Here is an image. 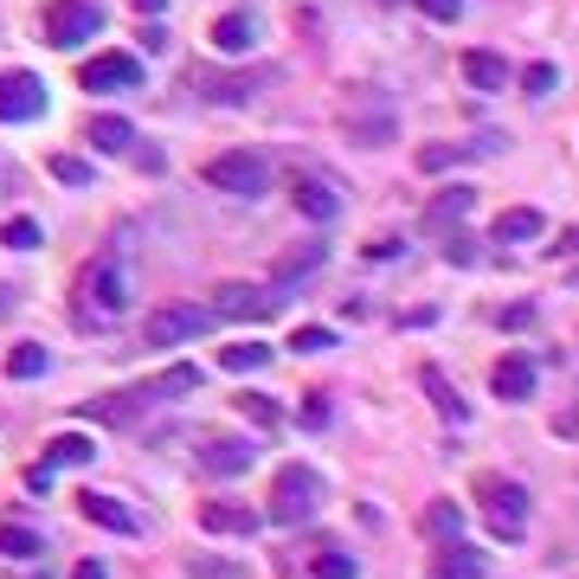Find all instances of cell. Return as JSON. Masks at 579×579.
<instances>
[{
    "label": "cell",
    "instance_id": "cell-1",
    "mask_svg": "<svg viewBox=\"0 0 579 579\" xmlns=\"http://www.w3.org/2000/svg\"><path fill=\"white\" fill-rule=\"evenodd\" d=\"M322 503H329L322 470H309V464H284L278 470V483H271V521L278 528H309L322 515Z\"/></svg>",
    "mask_w": 579,
    "mask_h": 579
},
{
    "label": "cell",
    "instance_id": "cell-2",
    "mask_svg": "<svg viewBox=\"0 0 579 579\" xmlns=\"http://www.w3.org/2000/svg\"><path fill=\"white\" fill-rule=\"evenodd\" d=\"M130 309V278H123V264L103 251V258H90L84 271H77V309L84 322H116Z\"/></svg>",
    "mask_w": 579,
    "mask_h": 579
},
{
    "label": "cell",
    "instance_id": "cell-3",
    "mask_svg": "<svg viewBox=\"0 0 579 579\" xmlns=\"http://www.w3.org/2000/svg\"><path fill=\"white\" fill-rule=\"evenodd\" d=\"M207 181L219 194H238V200H264L271 194V161L258 148H232V155H213L207 161Z\"/></svg>",
    "mask_w": 579,
    "mask_h": 579
},
{
    "label": "cell",
    "instance_id": "cell-4",
    "mask_svg": "<svg viewBox=\"0 0 579 579\" xmlns=\"http://www.w3.org/2000/svg\"><path fill=\"white\" fill-rule=\"evenodd\" d=\"M342 130H348V143H361V148L393 143V103L373 97V84H348V97H342Z\"/></svg>",
    "mask_w": 579,
    "mask_h": 579
},
{
    "label": "cell",
    "instance_id": "cell-5",
    "mask_svg": "<svg viewBox=\"0 0 579 579\" xmlns=\"http://www.w3.org/2000/svg\"><path fill=\"white\" fill-rule=\"evenodd\" d=\"M477 496H483V515H490V534H496V541H521V534H528V490H521V483L483 477Z\"/></svg>",
    "mask_w": 579,
    "mask_h": 579
},
{
    "label": "cell",
    "instance_id": "cell-6",
    "mask_svg": "<svg viewBox=\"0 0 579 579\" xmlns=\"http://www.w3.org/2000/svg\"><path fill=\"white\" fill-rule=\"evenodd\" d=\"M103 33V7L97 0H52L46 7V46L72 52L77 39H97Z\"/></svg>",
    "mask_w": 579,
    "mask_h": 579
},
{
    "label": "cell",
    "instance_id": "cell-7",
    "mask_svg": "<svg viewBox=\"0 0 579 579\" xmlns=\"http://www.w3.org/2000/svg\"><path fill=\"white\" fill-rule=\"evenodd\" d=\"M207 329H213V309L168 303V309L148 316V348H181V342H194V335H207Z\"/></svg>",
    "mask_w": 579,
    "mask_h": 579
},
{
    "label": "cell",
    "instance_id": "cell-8",
    "mask_svg": "<svg viewBox=\"0 0 579 579\" xmlns=\"http://www.w3.org/2000/svg\"><path fill=\"white\" fill-rule=\"evenodd\" d=\"M136 84H143V59H130V52H97L77 72V90H90V97H116V90H136Z\"/></svg>",
    "mask_w": 579,
    "mask_h": 579
},
{
    "label": "cell",
    "instance_id": "cell-9",
    "mask_svg": "<svg viewBox=\"0 0 579 579\" xmlns=\"http://www.w3.org/2000/svg\"><path fill=\"white\" fill-rule=\"evenodd\" d=\"M46 116V84L33 72H0V123H39Z\"/></svg>",
    "mask_w": 579,
    "mask_h": 579
},
{
    "label": "cell",
    "instance_id": "cell-10",
    "mask_svg": "<svg viewBox=\"0 0 579 579\" xmlns=\"http://www.w3.org/2000/svg\"><path fill=\"white\" fill-rule=\"evenodd\" d=\"M284 309L278 290H258V284H225L219 290V316H238V322H271Z\"/></svg>",
    "mask_w": 579,
    "mask_h": 579
},
{
    "label": "cell",
    "instance_id": "cell-11",
    "mask_svg": "<svg viewBox=\"0 0 579 579\" xmlns=\"http://www.w3.org/2000/svg\"><path fill=\"white\" fill-rule=\"evenodd\" d=\"M322 258H329V245H322V238L284 245V251H278V264H271V278H278V290H290V284H303V278H316V271H322Z\"/></svg>",
    "mask_w": 579,
    "mask_h": 579
},
{
    "label": "cell",
    "instance_id": "cell-12",
    "mask_svg": "<svg viewBox=\"0 0 579 579\" xmlns=\"http://www.w3.org/2000/svg\"><path fill=\"white\" fill-rule=\"evenodd\" d=\"M490 148H503V136H477V143H426V148H419V168H426V174H444V168L483 161Z\"/></svg>",
    "mask_w": 579,
    "mask_h": 579
},
{
    "label": "cell",
    "instance_id": "cell-13",
    "mask_svg": "<svg viewBox=\"0 0 579 579\" xmlns=\"http://www.w3.org/2000/svg\"><path fill=\"white\" fill-rule=\"evenodd\" d=\"M77 515H90V521L110 528V534H143V521L116 503V496H103V490H77Z\"/></svg>",
    "mask_w": 579,
    "mask_h": 579
},
{
    "label": "cell",
    "instance_id": "cell-14",
    "mask_svg": "<svg viewBox=\"0 0 579 579\" xmlns=\"http://www.w3.org/2000/svg\"><path fill=\"white\" fill-rule=\"evenodd\" d=\"M290 200H296V213L316 219V225H329V219L342 213V194H335L329 181H316V174H303V181L290 187Z\"/></svg>",
    "mask_w": 579,
    "mask_h": 579
},
{
    "label": "cell",
    "instance_id": "cell-15",
    "mask_svg": "<svg viewBox=\"0 0 579 579\" xmlns=\"http://www.w3.org/2000/svg\"><path fill=\"white\" fill-rule=\"evenodd\" d=\"M490 393H496V399H528V393H534V361H528L521 348L503 355V361L490 367Z\"/></svg>",
    "mask_w": 579,
    "mask_h": 579
},
{
    "label": "cell",
    "instance_id": "cell-16",
    "mask_svg": "<svg viewBox=\"0 0 579 579\" xmlns=\"http://www.w3.org/2000/svg\"><path fill=\"white\" fill-rule=\"evenodd\" d=\"M251 46H258V13L238 7V13H225L213 26V52H225V59H245Z\"/></svg>",
    "mask_w": 579,
    "mask_h": 579
},
{
    "label": "cell",
    "instance_id": "cell-17",
    "mask_svg": "<svg viewBox=\"0 0 579 579\" xmlns=\"http://www.w3.org/2000/svg\"><path fill=\"white\" fill-rule=\"evenodd\" d=\"M200 470H207V477H245V470H251V444H238V438H207Z\"/></svg>",
    "mask_w": 579,
    "mask_h": 579
},
{
    "label": "cell",
    "instance_id": "cell-18",
    "mask_svg": "<svg viewBox=\"0 0 579 579\" xmlns=\"http://www.w3.org/2000/svg\"><path fill=\"white\" fill-rule=\"evenodd\" d=\"M39 464H46L52 477H59V470H84V464H97V444H90L84 432H59L52 444H46V457H39Z\"/></svg>",
    "mask_w": 579,
    "mask_h": 579
},
{
    "label": "cell",
    "instance_id": "cell-19",
    "mask_svg": "<svg viewBox=\"0 0 579 579\" xmlns=\"http://www.w3.org/2000/svg\"><path fill=\"white\" fill-rule=\"evenodd\" d=\"M470 207H477V187H444L426 207V232H451L457 219H470Z\"/></svg>",
    "mask_w": 579,
    "mask_h": 579
},
{
    "label": "cell",
    "instance_id": "cell-20",
    "mask_svg": "<svg viewBox=\"0 0 579 579\" xmlns=\"http://www.w3.org/2000/svg\"><path fill=\"white\" fill-rule=\"evenodd\" d=\"M84 136H90V148H103V155H130V148H136L130 116H90V123H84Z\"/></svg>",
    "mask_w": 579,
    "mask_h": 579
},
{
    "label": "cell",
    "instance_id": "cell-21",
    "mask_svg": "<svg viewBox=\"0 0 579 579\" xmlns=\"http://www.w3.org/2000/svg\"><path fill=\"white\" fill-rule=\"evenodd\" d=\"M200 528H207V534H258V515L238 508V503H207L200 508Z\"/></svg>",
    "mask_w": 579,
    "mask_h": 579
},
{
    "label": "cell",
    "instance_id": "cell-22",
    "mask_svg": "<svg viewBox=\"0 0 579 579\" xmlns=\"http://www.w3.org/2000/svg\"><path fill=\"white\" fill-rule=\"evenodd\" d=\"M143 399H148V386H136V393H103V399H90L84 412L103 419V426H130V419L143 412Z\"/></svg>",
    "mask_w": 579,
    "mask_h": 579
},
{
    "label": "cell",
    "instance_id": "cell-23",
    "mask_svg": "<svg viewBox=\"0 0 579 579\" xmlns=\"http://www.w3.org/2000/svg\"><path fill=\"white\" fill-rule=\"evenodd\" d=\"M541 225H547V219L534 213V207H508V213L490 225V238H496V245H521V238H541Z\"/></svg>",
    "mask_w": 579,
    "mask_h": 579
},
{
    "label": "cell",
    "instance_id": "cell-24",
    "mask_svg": "<svg viewBox=\"0 0 579 579\" xmlns=\"http://www.w3.org/2000/svg\"><path fill=\"white\" fill-rule=\"evenodd\" d=\"M464 77H470V90H503L508 84L503 52H464Z\"/></svg>",
    "mask_w": 579,
    "mask_h": 579
},
{
    "label": "cell",
    "instance_id": "cell-25",
    "mask_svg": "<svg viewBox=\"0 0 579 579\" xmlns=\"http://www.w3.org/2000/svg\"><path fill=\"white\" fill-rule=\"evenodd\" d=\"M271 72L258 77H219V72H200V90H207V103H245L251 97V84H264Z\"/></svg>",
    "mask_w": 579,
    "mask_h": 579
},
{
    "label": "cell",
    "instance_id": "cell-26",
    "mask_svg": "<svg viewBox=\"0 0 579 579\" xmlns=\"http://www.w3.org/2000/svg\"><path fill=\"white\" fill-rule=\"evenodd\" d=\"M432 579H483V554H470V547H444L432 560Z\"/></svg>",
    "mask_w": 579,
    "mask_h": 579
},
{
    "label": "cell",
    "instance_id": "cell-27",
    "mask_svg": "<svg viewBox=\"0 0 579 579\" xmlns=\"http://www.w3.org/2000/svg\"><path fill=\"white\" fill-rule=\"evenodd\" d=\"M46 367H52V355H46L39 342H20V348L7 355V380H46Z\"/></svg>",
    "mask_w": 579,
    "mask_h": 579
},
{
    "label": "cell",
    "instance_id": "cell-28",
    "mask_svg": "<svg viewBox=\"0 0 579 579\" xmlns=\"http://www.w3.org/2000/svg\"><path fill=\"white\" fill-rule=\"evenodd\" d=\"M219 367L225 373H258V367H271V348L264 342H232V348H219Z\"/></svg>",
    "mask_w": 579,
    "mask_h": 579
},
{
    "label": "cell",
    "instance_id": "cell-29",
    "mask_svg": "<svg viewBox=\"0 0 579 579\" xmlns=\"http://www.w3.org/2000/svg\"><path fill=\"white\" fill-rule=\"evenodd\" d=\"M232 406H238V412H245L251 426H264V432H278V426H284V406H278L271 393H238Z\"/></svg>",
    "mask_w": 579,
    "mask_h": 579
},
{
    "label": "cell",
    "instance_id": "cell-30",
    "mask_svg": "<svg viewBox=\"0 0 579 579\" xmlns=\"http://www.w3.org/2000/svg\"><path fill=\"white\" fill-rule=\"evenodd\" d=\"M419 380H426V393H432V406H438V412H444V419H451V426H464V419H470V406H464V399L451 393V380H438V367H426Z\"/></svg>",
    "mask_w": 579,
    "mask_h": 579
},
{
    "label": "cell",
    "instance_id": "cell-31",
    "mask_svg": "<svg viewBox=\"0 0 579 579\" xmlns=\"http://www.w3.org/2000/svg\"><path fill=\"white\" fill-rule=\"evenodd\" d=\"M0 554L7 560H39V534L20 528V521H0Z\"/></svg>",
    "mask_w": 579,
    "mask_h": 579
},
{
    "label": "cell",
    "instance_id": "cell-32",
    "mask_svg": "<svg viewBox=\"0 0 579 579\" xmlns=\"http://www.w3.org/2000/svg\"><path fill=\"white\" fill-rule=\"evenodd\" d=\"M194 386H200V367H168V373H161V380H148V399H155V393H194Z\"/></svg>",
    "mask_w": 579,
    "mask_h": 579
},
{
    "label": "cell",
    "instance_id": "cell-33",
    "mask_svg": "<svg viewBox=\"0 0 579 579\" xmlns=\"http://www.w3.org/2000/svg\"><path fill=\"white\" fill-rule=\"evenodd\" d=\"M52 181H65V187H90V181H97V168H90V161H77V155H52Z\"/></svg>",
    "mask_w": 579,
    "mask_h": 579
},
{
    "label": "cell",
    "instance_id": "cell-34",
    "mask_svg": "<svg viewBox=\"0 0 579 579\" xmlns=\"http://www.w3.org/2000/svg\"><path fill=\"white\" fill-rule=\"evenodd\" d=\"M0 245L33 251V245H39V219H7V225H0Z\"/></svg>",
    "mask_w": 579,
    "mask_h": 579
},
{
    "label": "cell",
    "instance_id": "cell-35",
    "mask_svg": "<svg viewBox=\"0 0 579 579\" xmlns=\"http://www.w3.org/2000/svg\"><path fill=\"white\" fill-rule=\"evenodd\" d=\"M457 528H464V515H457V503H432V508H426V534H444V541H451Z\"/></svg>",
    "mask_w": 579,
    "mask_h": 579
},
{
    "label": "cell",
    "instance_id": "cell-36",
    "mask_svg": "<svg viewBox=\"0 0 579 579\" xmlns=\"http://www.w3.org/2000/svg\"><path fill=\"white\" fill-rule=\"evenodd\" d=\"M187 579H245V574H238L232 560H213V554H194V560H187Z\"/></svg>",
    "mask_w": 579,
    "mask_h": 579
},
{
    "label": "cell",
    "instance_id": "cell-37",
    "mask_svg": "<svg viewBox=\"0 0 579 579\" xmlns=\"http://www.w3.org/2000/svg\"><path fill=\"white\" fill-rule=\"evenodd\" d=\"M290 348H296V355H322V348H335V335L309 322V329H296V335H290Z\"/></svg>",
    "mask_w": 579,
    "mask_h": 579
},
{
    "label": "cell",
    "instance_id": "cell-38",
    "mask_svg": "<svg viewBox=\"0 0 579 579\" xmlns=\"http://www.w3.org/2000/svg\"><path fill=\"white\" fill-rule=\"evenodd\" d=\"M554 84H560V72H554V65H528V72H521V90H528V97H547Z\"/></svg>",
    "mask_w": 579,
    "mask_h": 579
},
{
    "label": "cell",
    "instance_id": "cell-39",
    "mask_svg": "<svg viewBox=\"0 0 579 579\" xmlns=\"http://www.w3.org/2000/svg\"><path fill=\"white\" fill-rule=\"evenodd\" d=\"M316 579H355V560L348 554H322L316 560Z\"/></svg>",
    "mask_w": 579,
    "mask_h": 579
},
{
    "label": "cell",
    "instance_id": "cell-40",
    "mask_svg": "<svg viewBox=\"0 0 579 579\" xmlns=\"http://www.w3.org/2000/svg\"><path fill=\"white\" fill-rule=\"evenodd\" d=\"M399 251H406V245H399L393 232H380V238H367L361 245V258H373V264H380V258H399Z\"/></svg>",
    "mask_w": 579,
    "mask_h": 579
},
{
    "label": "cell",
    "instance_id": "cell-41",
    "mask_svg": "<svg viewBox=\"0 0 579 579\" xmlns=\"http://www.w3.org/2000/svg\"><path fill=\"white\" fill-rule=\"evenodd\" d=\"M303 426H309V432H322V426H329V399H322V393H309V406H303Z\"/></svg>",
    "mask_w": 579,
    "mask_h": 579
},
{
    "label": "cell",
    "instance_id": "cell-42",
    "mask_svg": "<svg viewBox=\"0 0 579 579\" xmlns=\"http://www.w3.org/2000/svg\"><path fill=\"white\" fill-rule=\"evenodd\" d=\"M419 13H426V20H457L464 0H419Z\"/></svg>",
    "mask_w": 579,
    "mask_h": 579
},
{
    "label": "cell",
    "instance_id": "cell-43",
    "mask_svg": "<svg viewBox=\"0 0 579 579\" xmlns=\"http://www.w3.org/2000/svg\"><path fill=\"white\" fill-rule=\"evenodd\" d=\"M534 322V303H508L503 309V329H528Z\"/></svg>",
    "mask_w": 579,
    "mask_h": 579
},
{
    "label": "cell",
    "instance_id": "cell-44",
    "mask_svg": "<svg viewBox=\"0 0 579 579\" xmlns=\"http://www.w3.org/2000/svg\"><path fill=\"white\" fill-rule=\"evenodd\" d=\"M444 258H451V264H477V245H470V238H451Z\"/></svg>",
    "mask_w": 579,
    "mask_h": 579
},
{
    "label": "cell",
    "instance_id": "cell-45",
    "mask_svg": "<svg viewBox=\"0 0 579 579\" xmlns=\"http://www.w3.org/2000/svg\"><path fill=\"white\" fill-rule=\"evenodd\" d=\"M143 52H168V33L161 26H143Z\"/></svg>",
    "mask_w": 579,
    "mask_h": 579
},
{
    "label": "cell",
    "instance_id": "cell-46",
    "mask_svg": "<svg viewBox=\"0 0 579 579\" xmlns=\"http://www.w3.org/2000/svg\"><path fill=\"white\" fill-rule=\"evenodd\" d=\"M13 309H20V290H13V284H0V322H7Z\"/></svg>",
    "mask_w": 579,
    "mask_h": 579
},
{
    "label": "cell",
    "instance_id": "cell-47",
    "mask_svg": "<svg viewBox=\"0 0 579 579\" xmlns=\"http://www.w3.org/2000/svg\"><path fill=\"white\" fill-rule=\"evenodd\" d=\"M72 579H110V574H103V560H77Z\"/></svg>",
    "mask_w": 579,
    "mask_h": 579
},
{
    "label": "cell",
    "instance_id": "cell-48",
    "mask_svg": "<svg viewBox=\"0 0 579 579\" xmlns=\"http://www.w3.org/2000/svg\"><path fill=\"white\" fill-rule=\"evenodd\" d=\"M554 251H560V258H574V251H579V232H567V238L554 245Z\"/></svg>",
    "mask_w": 579,
    "mask_h": 579
},
{
    "label": "cell",
    "instance_id": "cell-49",
    "mask_svg": "<svg viewBox=\"0 0 579 579\" xmlns=\"http://www.w3.org/2000/svg\"><path fill=\"white\" fill-rule=\"evenodd\" d=\"M161 7H168V0H136V13H148V20H155V13H161Z\"/></svg>",
    "mask_w": 579,
    "mask_h": 579
},
{
    "label": "cell",
    "instance_id": "cell-50",
    "mask_svg": "<svg viewBox=\"0 0 579 579\" xmlns=\"http://www.w3.org/2000/svg\"><path fill=\"white\" fill-rule=\"evenodd\" d=\"M567 284H579V271H574V278H567Z\"/></svg>",
    "mask_w": 579,
    "mask_h": 579
}]
</instances>
